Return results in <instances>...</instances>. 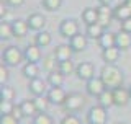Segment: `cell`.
<instances>
[{
    "mask_svg": "<svg viewBox=\"0 0 131 124\" xmlns=\"http://www.w3.org/2000/svg\"><path fill=\"white\" fill-rule=\"evenodd\" d=\"M100 77H102V80H103L105 86L110 88V90L123 86V80H125L121 69L115 64H105L100 70Z\"/></svg>",
    "mask_w": 131,
    "mask_h": 124,
    "instance_id": "cell-1",
    "label": "cell"
},
{
    "mask_svg": "<svg viewBox=\"0 0 131 124\" xmlns=\"http://www.w3.org/2000/svg\"><path fill=\"white\" fill-rule=\"evenodd\" d=\"M25 59V52L16 46H8L3 49L2 52V62L8 67H16L21 64V60Z\"/></svg>",
    "mask_w": 131,
    "mask_h": 124,
    "instance_id": "cell-2",
    "label": "cell"
},
{
    "mask_svg": "<svg viewBox=\"0 0 131 124\" xmlns=\"http://www.w3.org/2000/svg\"><path fill=\"white\" fill-rule=\"evenodd\" d=\"M85 105V96L82 93H77V92H72L67 95V98H66V103H64V109L67 111V113H75V111H79L84 108Z\"/></svg>",
    "mask_w": 131,
    "mask_h": 124,
    "instance_id": "cell-3",
    "label": "cell"
},
{
    "mask_svg": "<svg viewBox=\"0 0 131 124\" xmlns=\"http://www.w3.org/2000/svg\"><path fill=\"white\" fill-rule=\"evenodd\" d=\"M79 33V23L75 21L74 18H66L61 21L59 24V34L62 36V38H67L71 39L74 36Z\"/></svg>",
    "mask_w": 131,
    "mask_h": 124,
    "instance_id": "cell-4",
    "label": "cell"
},
{
    "mask_svg": "<svg viewBox=\"0 0 131 124\" xmlns=\"http://www.w3.org/2000/svg\"><path fill=\"white\" fill-rule=\"evenodd\" d=\"M105 90H106V86L103 83V80H102V77H93L89 82H85V92L93 98H98Z\"/></svg>",
    "mask_w": 131,
    "mask_h": 124,
    "instance_id": "cell-5",
    "label": "cell"
},
{
    "mask_svg": "<svg viewBox=\"0 0 131 124\" xmlns=\"http://www.w3.org/2000/svg\"><path fill=\"white\" fill-rule=\"evenodd\" d=\"M67 92L62 88V86H51V88L48 90L46 96L51 105H56V106H64L66 103V98H67Z\"/></svg>",
    "mask_w": 131,
    "mask_h": 124,
    "instance_id": "cell-6",
    "label": "cell"
},
{
    "mask_svg": "<svg viewBox=\"0 0 131 124\" xmlns=\"http://www.w3.org/2000/svg\"><path fill=\"white\" fill-rule=\"evenodd\" d=\"M87 122L89 124H105L106 122V108L97 105L92 106L87 113Z\"/></svg>",
    "mask_w": 131,
    "mask_h": 124,
    "instance_id": "cell-7",
    "label": "cell"
},
{
    "mask_svg": "<svg viewBox=\"0 0 131 124\" xmlns=\"http://www.w3.org/2000/svg\"><path fill=\"white\" fill-rule=\"evenodd\" d=\"M75 75H77L79 80L89 82L90 78L95 77V67H93L92 62H80L75 67Z\"/></svg>",
    "mask_w": 131,
    "mask_h": 124,
    "instance_id": "cell-8",
    "label": "cell"
},
{
    "mask_svg": "<svg viewBox=\"0 0 131 124\" xmlns=\"http://www.w3.org/2000/svg\"><path fill=\"white\" fill-rule=\"evenodd\" d=\"M113 100H115V106H126L131 100V95L128 88H123V86H118V88L113 90Z\"/></svg>",
    "mask_w": 131,
    "mask_h": 124,
    "instance_id": "cell-9",
    "label": "cell"
},
{
    "mask_svg": "<svg viewBox=\"0 0 131 124\" xmlns=\"http://www.w3.org/2000/svg\"><path fill=\"white\" fill-rule=\"evenodd\" d=\"M97 10H98V24H102L103 28H108L112 20H115L113 10L110 8V5H100V7H97Z\"/></svg>",
    "mask_w": 131,
    "mask_h": 124,
    "instance_id": "cell-10",
    "label": "cell"
},
{
    "mask_svg": "<svg viewBox=\"0 0 131 124\" xmlns=\"http://www.w3.org/2000/svg\"><path fill=\"white\" fill-rule=\"evenodd\" d=\"M69 44L74 49V52H84L89 46V38L87 34H82V33H77L74 38L69 39Z\"/></svg>",
    "mask_w": 131,
    "mask_h": 124,
    "instance_id": "cell-11",
    "label": "cell"
},
{
    "mask_svg": "<svg viewBox=\"0 0 131 124\" xmlns=\"http://www.w3.org/2000/svg\"><path fill=\"white\" fill-rule=\"evenodd\" d=\"M52 54L56 56V59L59 62H64V60H71L72 59V54H74V49L71 47V44H57L52 51Z\"/></svg>",
    "mask_w": 131,
    "mask_h": 124,
    "instance_id": "cell-12",
    "label": "cell"
},
{
    "mask_svg": "<svg viewBox=\"0 0 131 124\" xmlns=\"http://www.w3.org/2000/svg\"><path fill=\"white\" fill-rule=\"evenodd\" d=\"M28 21V26H30V30L39 33L44 30V24H46V18H44L41 13H31L30 16L26 18Z\"/></svg>",
    "mask_w": 131,
    "mask_h": 124,
    "instance_id": "cell-13",
    "label": "cell"
},
{
    "mask_svg": "<svg viewBox=\"0 0 131 124\" xmlns=\"http://www.w3.org/2000/svg\"><path fill=\"white\" fill-rule=\"evenodd\" d=\"M23 52H25V60L26 62H35V64H38V62L43 59L41 47L36 46V44H28Z\"/></svg>",
    "mask_w": 131,
    "mask_h": 124,
    "instance_id": "cell-14",
    "label": "cell"
},
{
    "mask_svg": "<svg viewBox=\"0 0 131 124\" xmlns=\"http://www.w3.org/2000/svg\"><path fill=\"white\" fill-rule=\"evenodd\" d=\"M46 86H48V82H44L43 78L36 77L30 80V83H28V90L35 95V96H43L44 92H46Z\"/></svg>",
    "mask_w": 131,
    "mask_h": 124,
    "instance_id": "cell-15",
    "label": "cell"
},
{
    "mask_svg": "<svg viewBox=\"0 0 131 124\" xmlns=\"http://www.w3.org/2000/svg\"><path fill=\"white\" fill-rule=\"evenodd\" d=\"M12 30H13V36L15 38H25L28 34V21L26 20H21V18H16L12 21Z\"/></svg>",
    "mask_w": 131,
    "mask_h": 124,
    "instance_id": "cell-16",
    "label": "cell"
},
{
    "mask_svg": "<svg viewBox=\"0 0 131 124\" xmlns=\"http://www.w3.org/2000/svg\"><path fill=\"white\" fill-rule=\"evenodd\" d=\"M113 18L118 20L120 23L125 21V20H128V18H131V7L126 5L125 2L118 3V5L113 8Z\"/></svg>",
    "mask_w": 131,
    "mask_h": 124,
    "instance_id": "cell-17",
    "label": "cell"
},
{
    "mask_svg": "<svg viewBox=\"0 0 131 124\" xmlns=\"http://www.w3.org/2000/svg\"><path fill=\"white\" fill-rule=\"evenodd\" d=\"M116 47L120 51H128L131 47V34L126 31L120 30V33H116Z\"/></svg>",
    "mask_w": 131,
    "mask_h": 124,
    "instance_id": "cell-18",
    "label": "cell"
},
{
    "mask_svg": "<svg viewBox=\"0 0 131 124\" xmlns=\"http://www.w3.org/2000/svg\"><path fill=\"white\" fill-rule=\"evenodd\" d=\"M120 57V49L116 46L115 47H108V49H102V59L105 64H115Z\"/></svg>",
    "mask_w": 131,
    "mask_h": 124,
    "instance_id": "cell-19",
    "label": "cell"
},
{
    "mask_svg": "<svg viewBox=\"0 0 131 124\" xmlns=\"http://www.w3.org/2000/svg\"><path fill=\"white\" fill-rule=\"evenodd\" d=\"M21 73H23L25 78L33 80V78H36L39 75V65L35 64V62H26V64L23 65V69H21Z\"/></svg>",
    "mask_w": 131,
    "mask_h": 124,
    "instance_id": "cell-20",
    "label": "cell"
},
{
    "mask_svg": "<svg viewBox=\"0 0 131 124\" xmlns=\"http://www.w3.org/2000/svg\"><path fill=\"white\" fill-rule=\"evenodd\" d=\"M103 33H105V28L102 26V24H98V23L89 24L87 30H85V34H87L89 39H97V41L103 36Z\"/></svg>",
    "mask_w": 131,
    "mask_h": 124,
    "instance_id": "cell-21",
    "label": "cell"
},
{
    "mask_svg": "<svg viewBox=\"0 0 131 124\" xmlns=\"http://www.w3.org/2000/svg\"><path fill=\"white\" fill-rule=\"evenodd\" d=\"M98 44H100L102 49H108V47H115L116 46V34L110 31H105L103 36L98 39Z\"/></svg>",
    "mask_w": 131,
    "mask_h": 124,
    "instance_id": "cell-22",
    "label": "cell"
},
{
    "mask_svg": "<svg viewBox=\"0 0 131 124\" xmlns=\"http://www.w3.org/2000/svg\"><path fill=\"white\" fill-rule=\"evenodd\" d=\"M51 43H52L51 33H48L44 30L39 31V33H36V36H35V44H36V46H39L41 49H43V47H48Z\"/></svg>",
    "mask_w": 131,
    "mask_h": 124,
    "instance_id": "cell-23",
    "label": "cell"
},
{
    "mask_svg": "<svg viewBox=\"0 0 131 124\" xmlns=\"http://www.w3.org/2000/svg\"><path fill=\"white\" fill-rule=\"evenodd\" d=\"M82 21L85 24H93V23H98V10L97 8H85L84 11H82Z\"/></svg>",
    "mask_w": 131,
    "mask_h": 124,
    "instance_id": "cell-24",
    "label": "cell"
},
{
    "mask_svg": "<svg viewBox=\"0 0 131 124\" xmlns=\"http://www.w3.org/2000/svg\"><path fill=\"white\" fill-rule=\"evenodd\" d=\"M20 106H21V111L25 114V118H35L36 114H38V109H36V105L33 100H23L20 103Z\"/></svg>",
    "mask_w": 131,
    "mask_h": 124,
    "instance_id": "cell-25",
    "label": "cell"
},
{
    "mask_svg": "<svg viewBox=\"0 0 131 124\" xmlns=\"http://www.w3.org/2000/svg\"><path fill=\"white\" fill-rule=\"evenodd\" d=\"M98 100V105L103 106V108H110V106H115V100H113V90L106 88L100 96L97 98Z\"/></svg>",
    "mask_w": 131,
    "mask_h": 124,
    "instance_id": "cell-26",
    "label": "cell"
},
{
    "mask_svg": "<svg viewBox=\"0 0 131 124\" xmlns=\"http://www.w3.org/2000/svg\"><path fill=\"white\" fill-rule=\"evenodd\" d=\"M64 78H66L64 73H61L59 70H54V72L48 73V83L51 86H62Z\"/></svg>",
    "mask_w": 131,
    "mask_h": 124,
    "instance_id": "cell-27",
    "label": "cell"
},
{
    "mask_svg": "<svg viewBox=\"0 0 131 124\" xmlns=\"http://www.w3.org/2000/svg\"><path fill=\"white\" fill-rule=\"evenodd\" d=\"M56 65H59V60L56 59V56H54V54L43 57V69L46 70L48 73L54 72V70H56Z\"/></svg>",
    "mask_w": 131,
    "mask_h": 124,
    "instance_id": "cell-28",
    "label": "cell"
},
{
    "mask_svg": "<svg viewBox=\"0 0 131 124\" xmlns=\"http://www.w3.org/2000/svg\"><path fill=\"white\" fill-rule=\"evenodd\" d=\"M33 101H35V105H36V109H38V113H46L48 108H49V100H48V96H35L33 98Z\"/></svg>",
    "mask_w": 131,
    "mask_h": 124,
    "instance_id": "cell-29",
    "label": "cell"
},
{
    "mask_svg": "<svg viewBox=\"0 0 131 124\" xmlns=\"http://www.w3.org/2000/svg\"><path fill=\"white\" fill-rule=\"evenodd\" d=\"M0 38L5 39V41L15 38V36H13V30H12V23H7V21L0 23Z\"/></svg>",
    "mask_w": 131,
    "mask_h": 124,
    "instance_id": "cell-30",
    "label": "cell"
},
{
    "mask_svg": "<svg viewBox=\"0 0 131 124\" xmlns=\"http://www.w3.org/2000/svg\"><path fill=\"white\" fill-rule=\"evenodd\" d=\"M57 70H59L61 73H64V75H71V73L75 72V65H74L72 60H64V62H59Z\"/></svg>",
    "mask_w": 131,
    "mask_h": 124,
    "instance_id": "cell-31",
    "label": "cell"
},
{
    "mask_svg": "<svg viewBox=\"0 0 131 124\" xmlns=\"http://www.w3.org/2000/svg\"><path fill=\"white\" fill-rule=\"evenodd\" d=\"M0 98H2L3 101H13L15 90L8 85H2V88H0Z\"/></svg>",
    "mask_w": 131,
    "mask_h": 124,
    "instance_id": "cell-32",
    "label": "cell"
},
{
    "mask_svg": "<svg viewBox=\"0 0 131 124\" xmlns=\"http://www.w3.org/2000/svg\"><path fill=\"white\" fill-rule=\"evenodd\" d=\"M41 3H43V7L48 11H57L62 7V0H43Z\"/></svg>",
    "mask_w": 131,
    "mask_h": 124,
    "instance_id": "cell-33",
    "label": "cell"
},
{
    "mask_svg": "<svg viewBox=\"0 0 131 124\" xmlns=\"http://www.w3.org/2000/svg\"><path fill=\"white\" fill-rule=\"evenodd\" d=\"M33 124H54V119L46 113H38L33 118Z\"/></svg>",
    "mask_w": 131,
    "mask_h": 124,
    "instance_id": "cell-34",
    "label": "cell"
},
{
    "mask_svg": "<svg viewBox=\"0 0 131 124\" xmlns=\"http://www.w3.org/2000/svg\"><path fill=\"white\" fill-rule=\"evenodd\" d=\"M13 108H15L13 101H3L2 100V103H0V114H2V116H5V114H12Z\"/></svg>",
    "mask_w": 131,
    "mask_h": 124,
    "instance_id": "cell-35",
    "label": "cell"
},
{
    "mask_svg": "<svg viewBox=\"0 0 131 124\" xmlns=\"http://www.w3.org/2000/svg\"><path fill=\"white\" fill-rule=\"evenodd\" d=\"M7 82H8V65H5L2 62L0 64V83L5 85Z\"/></svg>",
    "mask_w": 131,
    "mask_h": 124,
    "instance_id": "cell-36",
    "label": "cell"
},
{
    "mask_svg": "<svg viewBox=\"0 0 131 124\" xmlns=\"http://www.w3.org/2000/svg\"><path fill=\"white\" fill-rule=\"evenodd\" d=\"M61 124H82V122H80V119L77 118L75 114L69 113L67 116H64V118H62V121H61Z\"/></svg>",
    "mask_w": 131,
    "mask_h": 124,
    "instance_id": "cell-37",
    "label": "cell"
},
{
    "mask_svg": "<svg viewBox=\"0 0 131 124\" xmlns=\"http://www.w3.org/2000/svg\"><path fill=\"white\" fill-rule=\"evenodd\" d=\"M20 121L16 118H13L12 114H5V116L0 118V124H18Z\"/></svg>",
    "mask_w": 131,
    "mask_h": 124,
    "instance_id": "cell-38",
    "label": "cell"
},
{
    "mask_svg": "<svg viewBox=\"0 0 131 124\" xmlns=\"http://www.w3.org/2000/svg\"><path fill=\"white\" fill-rule=\"evenodd\" d=\"M12 116H13V118H16L18 121H21V119L25 118V114H23V111H21V106H20V105H15L13 111H12Z\"/></svg>",
    "mask_w": 131,
    "mask_h": 124,
    "instance_id": "cell-39",
    "label": "cell"
},
{
    "mask_svg": "<svg viewBox=\"0 0 131 124\" xmlns=\"http://www.w3.org/2000/svg\"><path fill=\"white\" fill-rule=\"evenodd\" d=\"M120 30H123V31H126V33H129V34H131V18L121 21V28H120Z\"/></svg>",
    "mask_w": 131,
    "mask_h": 124,
    "instance_id": "cell-40",
    "label": "cell"
},
{
    "mask_svg": "<svg viewBox=\"0 0 131 124\" xmlns=\"http://www.w3.org/2000/svg\"><path fill=\"white\" fill-rule=\"evenodd\" d=\"M5 3L8 7H21L25 3V0H5Z\"/></svg>",
    "mask_w": 131,
    "mask_h": 124,
    "instance_id": "cell-41",
    "label": "cell"
},
{
    "mask_svg": "<svg viewBox=\"0 0 131 124\" xmlns=\"http://www.w3.org/2000/svg\"><path fill=\"white\" fill-rule=\"evenodd\" d=\"M3 16H7V8L2 5V8H0V18H2V21H3Z\"/></svg>",
    "mask_w": 131,
    "mask_h": 124,
    "instance_id": "cell-42",
    "label": "cell"
},
{
    "mask_svg": "<svg viewBox=\"0 0 131 124\" xmlns=\"http://www.w3.org/2000/svg\"><path fill=\"white\" fill-rule=\"evenodd\" d=\"M98 2H100V5H110L112 0H98Z\"/></svg>",
    "mask_w": 131,
    "mask_h": 124,
    "instance_id": "cell-43",
    "label": "cell"
},
{
    "mask_svg": "<svg viewBox=\"0 0 131 124\" xmlns=\"http://www.w3.org/2000/svg\"><path fill=\"white\" fill-rule=\"evenodd\" d=\"M125 3H126V5H129V7H131V0H125Z\"/></svg>",
    "mask_w": 131,
    "mask_h": 124,
    "instance_id": "cell-44",
    "label": "cell"
},
{
    "mask_svg": "<svg viewBox=\"0 0 131 124\" xmlns=\"http://www.w3.org/2000/svg\"><path fill=\"white\" fill-rule=\"evenodd\" d=\"M128 90H129V95H131V85H129V88H128Z\"/></svg>",
    "mask_w": 131,
    "mask_h": 124,
    "instance_id": "cell-45",
    "label": "cell"
},
{
    "mask_svg": "<svg viewBox=\"0 0 131 124\" xmlns=\"http://www.w3.org/2000/svg\"><path fill=\"white\" fill-rule=\"evenodd\" d=\"M116 124H126V122H116Z\"/></svg>",
    "mask_w": 131,
    "mask_h": 124,
    "instance_id": "cell-46",
    "label": "cell"
},
{
    "mask_svg": "<svg viewBox=\"0 0 131 124\" xmlns=\"http://www.w3.org/2000/svg\"><path fill=\"white\" fill-rule=\"evenodd\" d=\"M87 124H89V122H87Z\"/></svg>",
    "mask_w": 131,
    "mask_h": 124,
    "instance_id": "cell-47",
    "label": "cell"
}]
</instances>
